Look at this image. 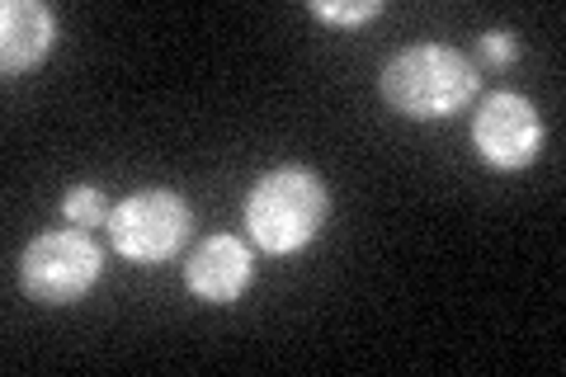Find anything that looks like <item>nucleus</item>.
Listing matches in <instances>:
<instances>
[{"label": "nucleus", "mask_w": 566, "mask_h": 377, "mask_svg": "<svg viewBox=\"0 0 566 377\" xmlns=\"http://www.w3.org/2000/svg\"><path fill=\"white\" fill-rule=\"evenodd\" d=\"M378 85H382V100L392 104L401 118L434 123V118L463 114L476 95V85H482V76H476V66L458 48L416 43V48H401L397 57H387Z\"/></svg>", "instance_id": "1"}, {"label": "nucleus", "mask_w": 566, "mask_h": 377, "mask_svg": "<svg viewBox=\"0 0 566 377\" xmlns=\"http://www.w3.org/2000/svg\"><path fill=\"white\" fill-rule=\"evenodd\" d=\"M331 218V193L307 166H283L255 179L245 193V231L270 255H297L322 237Z\"/></svg>", "instance_id": "2"}, {"label": "nucleus", "mask_w": 566, "mask_h": 377, "mask_svg": "<svg viewBox=\"0 0 566 377\" xmlns=\"http://www.w3.org/2000/svg\"><path fill=\"white\" fill-rule=\"evenodd\" d=\"M104 274V250L95 245L91 231L62 227L33 237L20 260V289L43 302V307H71L99 283Z\"/></svg>", "instance_id": "3"}, {"label": "nucleus", "mask_w": 566, "mask_h": 377, "mask_svg": "<svg viewBox=\"0 0 566 377\" xmlns=\"http://www.w3.org/2000/svg\"><path fill=\"white\" fill-rule=\"evenodd\" d=\"M189 237V203L170 189H137L109 212V241L123 260L161 264Z\"/></svg>", "instance_id": "4"}, {"label": "nucleus", "mask_w": 566, "mask_h": 377, "mask_svg": "<svg viewBox=\"0 0 566 377\" xmlns=\"http://www.w3.org/2000/svg\"><path fill=\"white\" fill-rule=\"evenodd\" d=\"M472 147L495 170H524L543 151V118L524 95L495 90L472 114Z\"/></svg>", "instance_id": "5"}, {"label": "nucleus", "mask_w": 566, "mask_h": 377, "mask_svg": "<svg viewBox=\"0 0 566 377\" xmlns=\"http://www.w3.org/2000/svg\"><path fill=\"white\" fill-rule=\"evenodd\" d=\"M251 279H255V255L245 250L241 237H208L185 264V289L199 302H212V307L237 302L251 289Z\"/></svg>", "instance_id": "6"}, {"label": "nucleus", "mask_w": 566, "mask_h": 377, "mask_svg": "<svg viewBox=\"0 0 566 377\" xmlns=\"http://www.w3.org/2000/svg\"><path fill=\"white\" fill-rule=\"evenodd\" d=\"M57 43V20L39 0H6L0 6V66L6 76H24Z\"/></svg>", "instance_id": "7"}, {"label": "nucleus", "mask_w": 566, "mask_h": 377, "mask_svg": "<svg viewBox=\"0 0 566 377\" xmlns=\"http://www.w3.org/2000/svg\"><path fill=\"white\" fill-rule=\"evenodd\" d=\"M62 212L71 227H109V203H104V189L99 185H71L66 199H62Z\"/></svg>", "instance_id": "8"}, {"label": "nucleus", "mask_w": 566, "mask_h": 377, "mask_svg": "<svg viewBox=\"0 0 566 377\" xmlns=\"http://www.w3.org/2000/svg\"><path fill=\"white\" fill-rule=\"evenodd\" d=\"M316 20L326 24H364V20H378L382 14V0H359V6H331V0H312L307 6Z\"/></svg>", "instance_id": "9"}, {"label": "nucleus", "mask_w": 566, "mask_h": 377, "mask_svg": "<svg viewBox=\"0 0 566 377\" xmlns=\"http://www.w3.org/2000/svg\"><path fill=\"white\" fill-rule=\"evenodd\" d=\"M482 57L491 66H505V62H515L520 57V43H515V33H505V29H491L482 33Z\"/></svg>", "instance_id": "10"}]
</instances>
